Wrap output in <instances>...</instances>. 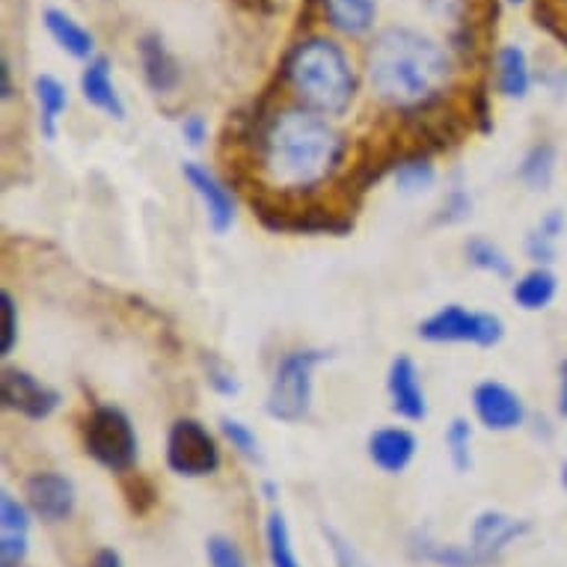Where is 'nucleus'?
Returning <instances> with one entry per match:
<instances>
[{
    "instance_id": "49530a36",
    "label": "nucleus",
    "mask_w": 567,
    "mask_h": 567,
    "mask_svg": "<svg viewBox=\"0 0 567 567\" xmlns=\"http://www.w3.org/2000/svg\"><path fill=\"white\" fill-rule=\"evenodd\" d=\"M508 3H523V0H508Z\"/></svg>"
},
{
    "instance_id": "7c9ffc66",
    "label": "nucleus",
    "mask_w": 567,
    "mask_h": 567,
    "mask_svg": "<svg viewBox=\"0 0 567 567\" xmlns=\"http://www.w3.org/2000/svg\"><path fill=\"white\" fill-rule=\"evenodd\" d=\"M30 508L21 505L10 491L0 493V532L7 535H28L30 529Z\"/></svg>"
},
{
    "instance_id": "0eeeda50",
    "label": "nucleus",
    "mask_w": 567,
    "mask_h": 567,
    "mask_svg": "<svg viewBox=\"0 0 567 567\" xmlns=\"http://www.w3.org/2000/svg\"><path fill=\"white\" fill-rule=\"evenodd\" d=\"M224 464L220 446L199 419H176L167 434V466L185 478L215 475Z\"/></svg>"
},
{
    "instance_id": "6ab92c4d",
    "label": "nucleus",
    "mask_w": 567,
    "mask_h": 567,
    "mask_svg": "<svg viewBox=\"0 0 567 567\" xmlns=\"http://www.w3.org/2000/svg\"><path fill=\"white\" fill-rule=\"evenodd\" d=\"M496 90L505 99H526L532 90L529 54L520 45H503L496 51Z\"/></svg>"
},
{
    "instance_id": "6e6552de",
    "label": "nucleus",
    "mask_w": 567,
    "mask_h": 567,
    "mask_svg": "<svg viewBox=\"0 0 567 567\" xmlns=\"http://www.w3.org/2000/svg\"><path fill=\"white\" fill-rule=\"evenodd\" d=\"M0 401L3 408L16 410L21 416L33 419V422H42L60 408V392L54 386H48L37 378V374L24 372V369H12L7 365L3 369V378H0Z\"/></svg>"
},
{
    "instance_id": "aec40b11",
    "label": "nucleus",
    "mask_w": 567,
    "mask_h": 567,
    "mask_svg": "<svg viewBox=\"0 0 567 567\" xmlns=\"http://www.w3.org/2000/svg\"><path fill=\"white\" fill-rule=\"evenodd\" d=\"M413 556L422 558V561H431L437 567H491L493 558L478 553L473 544L466 547H457V544H440V540H431L429 535H416L413 544Z\"/></svg>"
},
{
    "instance_id": "9b49d317",
    "label": "nucleus",
    "mask_w": 567,
    "mask_h": 567,
    "mask_svg": "<svg viewBox=\"0 0 567 567\" xmlns=\"http://www.w3.org/2000/svg\"><path fill=\"white\" fill-rule=\"evenodd\" d=\"M182 176H185L187 185L194 187V194L199 196L205 215H208V226H212L217 235L229 233L235 224L233 190H229V187H226L224 182L212 173V169L205 167V164H196V161H185Z\"/></svg>"
},
{
    "instance_id": "f03ea898",
    "label": "nucleus",
    "mask_w": 567,
    "mask_h": 567,
    "mask_svg": "<svg viewBox=\"0 0 567 567\" xmlns=\"http://www.w3.org/2000/svg\"><path fill=\"white\" fill-rule=\"evenodd\" d=\"M344 152L342 131L309 107L274 113L259 131L261 173L282 194H309L324 185L342 167Z\"/></svg>"
},
{
    "instance_id": "c85d7f7f",
    "label": "nucleus",
    "mask_w": 567,
    "mask_h": 567,
    "mask_svg": "<svg viewBox=\"0 0 567 567\" xmlns=\"http://www.w3.org/2000/svg\"><path fill=\"white\" fill-rule=\"evenodd\" d=\"M220 431H224V437L233 443V449L238 452V455L252 461V464H261V443L259 437H256V431H252L247 422L224 416L220 419Z\"/></svg>"
},
{
    "instance_id": "f257e3e1",
    "label": "nucleus",
    "mask_w": 567,
    "mask_h": 567,
    "mask_svg": "<svg viewBox=\"0 0 567 567\" xmlns=\"http://www.w3.org/2000/svg\"><path fill=\"white\" fill-rule=\"evenodd\" d=\"M365 69L374 95L408 116L437 107L455 75L446 48L413 28H383L365 48Z\"/></svg>"
},
{
    "instance_id": "f3484780",
    "label": "nucleus",
    "mask_w": 567,
    "mask_h": 567,
    "mask_svg": "<svg viewBox=\"0 0 567 567\" xmlns=\"http://www.w3.org/2000/svg\"><path fill=\"white\" fill-rule=\"evenodd\" d=\"M42 24H45L51 39H54L56 45L63 48L65 54L75 56V60H93V51H95L93 33H90L81 21L72 19L69 12L51 7V10L42 12Z\"/></svg>"
},
{
    "instance_id": "4468645a",
    "label": "nucleus",
    "mask_w": 567,
    "mask_h": 567,
    "mask_svg": "<svg viewBox=\"0 0 567 567\" xmlns=\"http://www.w3.org/2000/svg\"><path fill=\"white\" fill-rule=\"evenodd\" d=\"M365 449H369V461H372L381 473L399 475L413 464L419 443L413 431L401 429V425H390V429L372 431V437H369Z\"/></svg>"
},
{
    "instance_id": "a19ab883",
    "label": "nucleus",
    "mask_w": 567,
    "mask_h": 567,
    "mask_svg": "<svg viewBox=\"0 0 567 567\" xmlns=\"http://www.w3.org/2000/svg\"><path fill=\"white\" fill-rule=\"evenodd\" d=\"M90 567H125V565H122V556L116 553V549L104 547V549H99V553H95L93 565H90Z\"/></svg>"
},
{
    "instance_id": "393cba45",
    "label": "nucleus",
    "mask_w": 567,
    "mask_h": 567,
    "mask_svg": "<svg viewBox=\"0 0 567 567\" xmlns=\"http://www.w3.org/2000/svg\"><path fill=\"white\" fill-rule=\"evenodd\" d=\"M556 146L549 140H538L532 143L529 152L523 155L520 167H517V176L529 190H547L553 176H556Z\"/></svg>"
},
{
    "instance_id": "c03bdc74",
    "label": "nucleus",
    "mask_w": 567,
    "mask_h": 567,
    "mask_svg": "<svg viewBox=\"0 0 567 567\" xmlns=\"http://www.w3.org/2000/svg\"><path fill=\"white\" fill-rule=\"evenodd\" d=\"M558 374H561V386H558V413L567 419V360L561 363Z\"/></svg>"
},
{
    "instance_id": "7ed1b4c3",
    "label": "nucleus",
    "mask_w": 567,
    "mask_h": 567,
    "mask_svg": "<svg viewBox=\"0 0 567 567\" xmlns=\"http://www.w3.org/2000/svg\"><path fill=\"white\" fill-rule=\"evenodd\" d=\"M282 78L300 107L321 116H342L357 99V72L344 48L330 37H307L282 60Z\"/></svg>"
},
{
    "instance_id": "dca6fc26",
    "label": "nucleus",
    "mask_w": 567,
    "mask_h": 567,
    "mask_svg": "<svg viewBox=\"0 0 567 567\" xmlns=\"http://www.w3.org/2000/svg\"><path fill=\"white\" fill-rule=\"evenodd\" d=\"M526 532H529V523L526 520L508 517V514L503 512H482L473 520L470 544H473L478 553H484V556H491L493 561H496V558L503 556L514 540H520Z\"/></svg>"
},
{
    "instance_id": "f8f14e48",
    "label": "nucleus",
    "mask_w": 567,
    "mask_h": 567,
    "mask_svg": "<svg viewBox=\"0 0 567 567\" xmlns=\"http://www.w3.org/2000/svg\"><path fill=\"white\" fill-rule=\"evenodd\" d=\"M386 392H390L392 413H399L401 419L422 422V419L429 416V401H425V390H422L419 365L413 363V357H408V353H399L390 363Z\"/></svg>"
},
{
    "instance_id": "cd10ccee",
    "label": "nucleus",
    "mask_w": 567,
    "mask_h": 567,
    "mask_svg": "<svg viewBox=\"0 0 567 567\" xmlns=\"http://www.w3.org/2000/svg\"><path fill=\"white\" fill-rule=\"evenodd\" d=\"M443 437H446L452 466H455L457 473H470V466H473V425L464 416H455L449 422Z\"/></svg>"
},
{
    "instance_id": "20e7f679",
    "label": "nucleus",
    "mask_w": 567,
    "mask_h": 567,
    "mask_svg": "<svg viewBox=\"0 0 567 567\" xmlns=\"http://www.w3.org/2000/svg\"><path fill=\"white\" fill-rule=\"evenodd\" d=\"M330 353L316 351V348H300V351H289L277 363L274 381H270L268 410L270 419L277 422H303L312 410V392H316V369L324 363Z\"/></svg>"
},
{
    "instance_id": "b1692460",
    "label": "nucleus",
    "mask_w": 567,
    "mask_h": 567,
    "mask_svg": "<svg viewBox=\"0 0 567 567\" xmlns=\"http://www.w3.org/2000/svg\"><path fill=\"white\" fill-rule=\"evenodd\" d=\"M565 212L553 208V212H547V215L540 217L538 226L526 235V256H529L538 268H547V265L556 261V244L558 238L565 235Z\"/></svg>"
},
{
    "instance_id": "9d476101",
    "label": "nucleus",
    "mask_w": 567,
    "mask_h": 567,
    "mask_svg": "<svg viewBox=\"0 0 567 567\" xmlns=\"http://www.w3.org/2000/svg\"><path fill=\"white\" fill-rule=\"evenodd\" d=\"M473 410L475 419L487 431L505 434V431L520 429L526 422V404L512 386L499 381H482L473 390Z\"/></svg>"
},
{
    "instance_id": "473e14b6",
    "label": "nucleus",
    "mask_w": 567,
    "mask_h": 567,
    "mask_svg": "<svg viewBox=\"0 0 567 567\" xmlns=\"http://www.w3.org/2000/svg\"><path fill=\"white\" fill-rule=\"evenodd\" d=\"M0 309H3V336H0V357H10L19 342V303L10 291H0Z\"/></svg>"
},
{
    "instance_id": "c756f323",
    "label": "nucleus",
    "mask_w": 567,
    "mask_h": 567,
    "mask_svg": "<svg viewBox=\"0 0 567 567\" xmlns=\"http://www.w3.org/2000/svg\"><path fill=\"white\" fill-rule=\"evenodd\" d=\"M470 215H473V196H470V190H464V187H452L431 224L455 226V224H464Z\"/></svg>"
},
{
    "instance_id": "39448f33",
    "label": "nucleus",
    "mask_w": 567,
    "mask_h": 567,
    "mask_svg": "<svg viewBox=\"0 0 567 567\" xmlns=\"http://www.w3.org/2000/svg\"><path fill=\"white\" fill-rule=\"evenodd\" d=\"M84 449L95 464L111 473H128L137 464V431L116 404H99L84 419Z\"/></svg>"
},
{
    "instance_id": "37998d69",
    "label": "nucleus",
    "mask_w": 567,
    "mask_h": 567,
    "mask_svg": "<svg viewBox=\"0 0 567 567\" xmlns=\"http://www.w3.org/2000/svg\"><path fill=\"white\" fill-rule=\"evenodd\" d=\"M425 3L440 16H457V10L464 7V0H425Z\"/></svg>"
},
{
    "instance_id": "4be33fe9",
    "label": "nucleus",
    "mask_w": 567,
    "mask_h": 567,
    "mask_svg": "<svg viewBox=\"0 0 567 567\" xmlns=\"http://www.w3.org/2000/svg\"><path fill=\"white\" fill-rule=\"evenodd\" d=\"M33 93H37L39 104V131L42 137L54 140L56 137V122L69 107V90L60 78L54 75H39L33 81Z\"/></svg>"
},
{
    "instance_id": "5701e85b",
    "label": "nucleus",
    "mask_w": 567,
    "mask_h": 567,
    "mask_svg": "<svg viewBox=\"0 0 567 567\" xmlns=\"http://www.w3.org/2000/svg\"><path fill=\"white\" fill-rule=\"evenodd\" d=\"M392 178L404 196H419L434 187L437 182V167L431 161L429 152H410L404 158L392 164Z\"/></svg>"
},
{
    "instance_id": "4c0bfd02",
    "label": "nucleus",
    "mask_w": 567,
    "mask_h": 567,
    "mask_svg": "<svg viewBox=\"0 0 567 567\" xmlns=\"http://www.w3.org/2000/svg\"><path fill=\"white\" fill-rule=\"evenodd\" d=\"M470 116H473V122L478 125V131H493V120H491V102H487V86L478 84L473 90V95H470Z\"/></svg>"
},
{
    "instance_id": "c9c22d12",
    "label": "nucleus",
    "mask_w": 567,
    "mask_h": 567,
    "mask_svg": "<svg viewBox=\"0 0 567 567\" xmlns=\"http://www.w3.org/2000/svg\"><path fill=\"white\" fill-rule=\"evenodd\" d=\"M125 493H128L131 508H134L137 514L150 512L152 505H155V496H158V493H155V487H152V482L146 484V478H140V475L125 484Z\"/></svg>"
},
{
    "instance_id": "ea45409f",
    "label": "nucleus",
    "mask_w": 567,
    "mask_h": 567,
    "mask_svg": "<svg viewBox=\"0 0 567 567\" xmlns=\"http://www.w3.org/2000/svg\"><path fill=\"white\" fill-rule=\"evenodd\" d=\"M12 93H16V90H12V69H10V60L3 56V60H0V99H3V102H10Z\"/></svg>"
},
{
    "instance_id": "f704fd0d",
    "label": "nucleus",
    "mask_w": 567,
    "mask_h": 567,
    "mask_svg": "<svg viewBox=\"0 0 567 567\" xmlns=\"http://www.w3.org/2000/svg\"><path fill=\"white\" fill-rule=\"evenodd\" d=\"M205 381H208V386L215 392H220V395H235L238 392V381H235V374L226 369L220 360H215V357H208V363H205Z\"/></svg>"
},
{
    "instance_id": "e433bc0d",
    "label": "nucleus",
    "mask_w": 567,
    "mask_h": 567,
    "mask_svg": "<svg viewBox=\"0 0 567 567\" xmlns=\"http://www.w3.org/2000/svg\"><path fill=\"white\" fill-rule=\"evenodd\" d=\"M327 540H330V547H333V556H336V565L339 567H369L365 565V558L357 553V549L348 544V540L339 535L336 529H324Z\"/></svg>"
},
{
    "instance_id": "a878e982",
    "label": "nucleus",
    "mask_w": 567,
    "mask_h": 567,
    "mask_svg": "<svg viewBox=\"0 0 567 567\" xmlns=\"http://www.w3.org/2000/svg\"><path fill=\"white\" fill-rule=\"evenodd\" d=\"M464 256L475 270H484V274H493V277H512L514 268L508 252L496 241H491V238H484V235L466 238Z\"/></svg>"
},
{
    "instance_id": "a211bd4d",
    "label": "nucleus",
    "mask_w": 567,
    "mask_h": 567,
    "mask_svg": "<svg viewBox=\"0 0 567 567\" xmlns=\"http://www.w3.org/2000/svg\"><path fill=\"white\" fill-rule=\"evenodd\" d=\"M321 3L330 28L342 37H365L378 19V0H321Z\"/></svg>"
},
{
    "instance_id": "423d86ee",
    "label": "nucleus",
    "mask_w": 567,
    "mask_h": 567,
    "mask_svg": "<svg viewBox=\"0 0 567 567\" xmlns=\"http://www.w3.org/2000/svg\"><path fill=\"white\" fill-rule=\"evenodd\" d=\"M416 336L431 344H475V348H493L505 339V321L493 312H475V309L440 307L416 327Z\"/></svg>"
},
{
    "instance_id": "a18cd8bd",
    "label": "nucleus",
    "mask_w": 567,
    "mask_h": 567,
    "mask_svg": "<svg viewBox=\"0 0 567 567\" xmlns=\"http://www.w3.org/2000/svg\"><path fill=\"white\" fill-rule=\"evenodd\" d=\"M558 482H561V487H565V491H567V461H565V464H561V475H558Z\"/></svg>"
},
{
    "instance_id": "2f4dec72",
    "label": "nucleus",
    "mask_w": 567,
    "mask_h": 567,
    "mask_svg": "<svg viewBox=\"0 0 567 567\" xmlns=\"http://www.w3.org/2000/svg\"><path fill=\"white\" fill-rule=\"evenodd\" d=\"M205 556H208L212 567H250L241 547L233 538H224V535H212L205 540Z\"/></svg>"
},
{
    "instance_id": "bb28decb",
    "label": "nucleus",
    "mask_w": 567,
    "mask_h": 567,
    "mask_svg": "<svg viewBox=\"0 0 567 567\" xmlns=\"http://www.w3.org/2000/svg\"><path fill=\"white\" fill-rule=\"evenodd\" d=\"M265 540H268L270 567H300L295 547H291L289 523L279 512H270L268 523H265Z\"/></svg>"
},
{
    "instance_id": "412c9836",
    "label": "nucleus",
    "mask_w": 567,
    "mask_h": 567,
    "mask_svg": "<svg viewBox=\"0 0 567 567\" xmlns=\"http://www.w3.org/2000/svg\"><path fill=\"white\" fill-rule=\"evenodd\" d=\"M558 295V279L549 268H532L526 270L523 277H517V282L512 286L514 303L523 309V312H540L547 309Z\"/></svg>"
},
{
    "instance_id": "2eb2a0df",
    "label": "nucleus",
    "mask_w": 567,
    "mask_h": 567,
    "mask_svg": "<svg viewBox=\"0 0 567 567\" xmlns=\"http://www.w3.org/2000/svg\"><path fill=\"white\" fill-rule=\"evenodd\" d=\"M81 95L84 102L95 111H102L111 120H125V102H122L120 90L113 84V65L111 56L95 54L86 60L84 72H81Z\"/></svg>"
},
{
    "instance_id": "ddd939ff",
    "label": "nucleus",
    "mask_w": 567,
    "mask_h": 567,
    "mask_svg": "<svg viewBox=\"0 0 567 567\" xmlns=\"http://www.w3.org/2000/svg\"><path fill=\"white\" fill-rule=\"evenodd\" d=\"M137 56L140 69H143V81L155 95L173 93L182 84V65L173 54H169L167 42L161 33H143L137 39Z\"/></svg>"
},
{
    "instance_id": "1a4fd4ad",
    "label": "nucleus",
    "mask_w": 567,
    "mask_h": 567,
    "mask_svg": "<svg viewBox=\"0 0 567 567\" xmlns=\"http://www.w3.org/2000/svg\"><path fill=\"white\" fill-rule=\"evenodd\" d=\"M24 496H28L30 512L45 523L69 520L78 503L75 482L69 475L56 473V470H39V473L28 475Z\"/></svg>"
},
{
    "instance_id": "79ce46f5",
    "label": "nucleus",
    "mask_w": 567,
    "mask_h": 567,
    "mask_svg": "<svg viewBox=\"0 0 567 567\" xmlns=\"http://www.w3.org/2000/svg\"><path fill=\"white\" fill-rule=\"evenodd\" d=\"M244 10L256 12V16H274V0H235Z\"/></svg>"
},
{
    "instance_id": "58836bf2",
    "label": "nucleus",
    "mask_w": 567,
    "mask_h": 567,
    "mask_svg": "<svg viewBox=\"0 0 567 567\" xmlns=\"http://www.w3.org/2000/svg\"><path fill=\"white\" fill-rule=\"evenodd\" d=\"M182 137H185L190 146H203L205 140H208V122H205V116H199V113L185 116V120H182Z\"/></svg>"
},
{
    "instance_id": "72a5a7b5",
    "label": "nucleus",
    "mask_w": 567,
    "mask_h": 567,
    "mask_svg": "<svg viewBox=\"0 0 567 567\" xmlns=\"http://www.w3.org/2000/svg\"><path fill=\"white\" fill-rule=\"evenodd\" d=\"M28 535H7L0 532V567H21L28 558Z\"/></svg>"
}]
</instances>
